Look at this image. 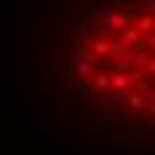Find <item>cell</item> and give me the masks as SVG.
Instances as JSON below:
<instances>
[{"label":"cell","mask_w":155,"mask_h":155,"mask_svg":"<svg viewBox=\"0 0 155 155\" xmlns=\"http://www.w3.org/2000/svg\"><path fill=\"white\" fill-rule=\"evenodd\" d=\"M70 64L78 70V75H80V78H91V75H94V64H96V59H94V56L75 54V56L70 59Z\"/></svg>","instance_id":"6da1fadb"},{"label":"cell","mask_w":155,"mask_h":155,"mask_svg":"<svg viewBox=\"0 0 155 155\" xmlns=\"http://www.w3.org/2000/svg\"><path fill=\"white\" fill-rule=\"evenodd\" d=\"M102 21H104L107 27H118V30H123L126 24H128V14H112V11H107V14H102Z\"/></svg>","instance_id":"7a4b0ae2"},{"label":"cell","mask_w":155,"mask_h":155,"mask_svg":"<svg viewBox=\"0 0 155 155\" xmlns=\"http://www.w3.org/2000/svg\"><path fill=\"white\" fill-rule=\"evenodd\" d=\"M110 86H112V88H118V91H126V88L131 86V78L126 75L123 70H115V72L110 75Z\"/></svg>","instance_id":"3957f363"},{"label":"cell","mask_w":155,"mask_h":155,"mask_svg":"<svg viewBox=\"0 0 155 155\" xmlns=\"http://www.w3.org/2000/svg\"><path fill=\"white\" fill-rule=\"evenodd\" d=\"M120 40L128 43V46H131V43H139V40H142V30H139V27H123Z\"/></svg>","instance_id":"277c9868"},{"label":"cell","mask_w":155,"mask_h":155,"mask_svg":"<svg viewBox=\"0 0 155 155\" xmlns=\"http://www.w3.org/2000/svg\"><path fill=\"white\" fill-rule=\"evenodd\" d=\"M142 30V35L144 32H150V30H155V14H142V19H139V24H137Z\"/></svg>","instance_id":"5b68a950"},{"label":"cell","mask_w":155,"mask_h":155,"mask_svg":"<svg viewBox=\"0 0 155 155\" xmlns=\"http://www.w3.org/2000/svg\"><path fill=\"white\" fill-rule=\"evenodd\" d=\"M128 107H134V110H144V107H147V96H142V94H134V96L128 99Z\"/></svg>","instance_id":"8992f818"},{"label":"cell","mask_w":155,"mask_h":155,"mask_svg":"<svg viewBox=\"0 0 155 155\" xmlns=\"http://www.w3.org/2000/svg\"><path fill=\"white\" fill-rule=\"evenodd\" d=\"M94 78V86L99 88V91H104V88H110V78L104 75V72H96V75H91Z\"/></svg>","instance_id":"52a82bcc"},{"label":"cell","mask_w":155,"mask_h":155,"mask_svg":"<svg viewBox=\"0 0 155 155\" xmlns=\"http://www.w3.org/2000/svg\"><path fill=\"white\" fill-rule=\"evenodd\" d=\"M110 51H112L115 56H126V54H128V43H123V40H115V43H110Z\"/></svg>","instance_id":"ba28073f"},{"label":"cell","mask_w":155,"mask_h":155,"mask_svg":"<svg viewBox=\"0 0 155 155\" xmlns=\"http://www.w3.org/2000/svg\"><path fill=\"white\" fill-rule=\"evenodd\" d=\"M94 51H96L99 56H104V54H110V43L107 40H94Z\"/></svg>","instance_id":"9c48e42d"},{"label":"cell","mask_w":155,"mask_h":155,"mask_svg":"<svg viewBox=\"0 0 155 155\" xmlns=\"http://www.w3.org/2000/svg\"><path fill=\"white\" fill-rule=\"evenodd\" d=\"M147 62H150V56H147V54H139V56L134 59V64H137V67H147Z\"/></svg>","instance_id":"30bf717a"},{"label":"cell","mask_w":155,"mask_h":155,"mask_svg":"<svg viewBox=\"0 0 155 155\" xmlns=\"http://www.w3.org/2000/svg\"><path fill=\"white\" fill-rule=\"evenodd\" d=\"M142 11H150V14H153V11H155V0H144V5H142Z\"/></svg>","instance_id":"8fae6325"},{"label":"cell","mask_w":155,"mask_h":155,"mask_svg":"<svg viewBox=\"0 0 155 155\" xmlns=\"http://www.w3.org/2000/svg\"><path fill=\"white\" fill-rule=\"evenodd\" d=\"M70 91L78 94V91H83V86H80V83H70Z\"/></svg>","instance_id":"7c38bea8"},{"label":"cell","mask_w":155,"mask_h":155,"mask_svg":"<svg viewBox=\"0 0 155 155\" xmlns=\"http://www.w3.org/2000/svg\"><path fill=\"white\" fill-rule=\"evenodd\" d=\"M147 110H150V112L155 115V99H153V102H147Z\"/></svg>","instance_id":"4fadbf2b"},{"label":"cell","mask_w":155,"mask_h":155,"mask_svg":"<svg viewBox=\"0 0 155 155\" xmlns=\"http://www.w3.org/2000/svg\"><path fill=\"white\" fill-rule=\"evenodd\" d=\"M147 46H150V48H155V35L150 38V40H147Z\"/></svg>","instance_id":"5bb4252c"}]
</instances>
